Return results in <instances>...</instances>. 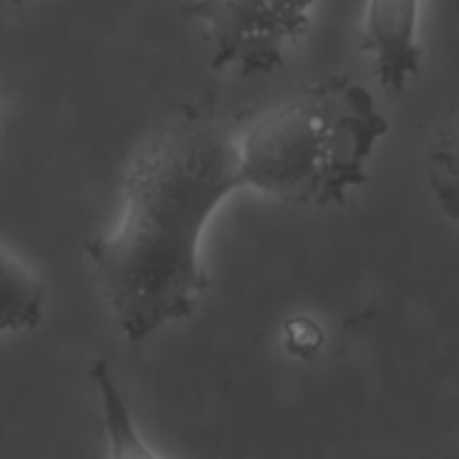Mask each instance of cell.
I'll use <instances>...</instances> for the list:
<instances>
[{
	"label": "cell",
	"instance_id": "obj_1",
	"mask_svg": "<svg viewBox=\"0 0 459 459\" xmlns=\"http://www.w3.org/2000/svg\"><path fill=\"white\" fill-rule=\"evenodd\" d=\"M244 189L235 122L189 104L131 160L120 219L83 244L101 298L129 342L185 320L210 293L201 246L214 212Z\"/></svg>",
	"mask_w": 459,
	"mask_h": 459
},
{
	"label": "cell",
	"instance_id": "obj_2",
	"mask_svg": "<svg viewBox=\"0 0 459 459\" xmlns=\"http://www.w3.org/2000/svg\"><path fill=\"white\" fill-rule=\"evenodd\" d=\"M387 131L363 83L344 74L304 83L235 122L241 183L286 205H342Z\"/></svg>",
	"mask_w": 459,
	"mask_h": 459
},
{
	"label": "cell",
	"instance_id": "obj_3",
	"mask_svg": "<svg viewBox=\"0 0 459 459\" xmlns=\"http://www.w3.org/2000/svg\"><path fill=\"white\" fill-rule=\"evenodd\" d=\"M317 0H192L185 14L203 25L214 70L244 77L281 68L286 50L311 28Z\"/></svg>",
	"mask_w": 459,
	"mask_h": 459
},
{
	"label": "cell",
	"instance_id": "obj_4",
	"mask_svg": "<svg viewBox=\"0 0 459 459\" xmlns=\"http://www.w3.org/2000/svg\"><path fill=\"white\" fill-rule=\"evenodd\" d=\"M360 46L383 91H405L421 68L419 0H368Z\"/></svg>",
	"mask_w": 459,
	"mask_h": 459
},
{
	"label": "cell",
	"instance_id": "obj_5",
	"mask_svg": "<svg viewBox=\"0 0 459 459\" xmlns=\"http://www.w3.org/2000/svg\"><path fill=\"white\" fill-rule=\"evenodd\" d=\"M88 378L95 387L101 410V426L108 459H165L140 432L125 390L115 378L106 359H95L88 368Z\"/></svg>",
	"mask_w": 459,
	"mask_h": 459
},
{
	"label": "cell",
	"instance_id": "obj_6",
	"mask_svg": "<svg viewBox=\"0 0 459 459\" xmlns=\"http://www.w3.org/2000/svg\"><path fill=\"white\" fill-rule=\"evenodd\" d=\"M46 286L12 250L0 248V333H19L41 325Z\"/></svg>",
	"mask_w": 459,
	"mask_h": 459
},
{
	"label": "cell",
	"instance_id": "obj_7",
	"mask_svg": "<svg viewBox=\"0 0 459 459\" xmlns=\"http://www.w3.org/2000/svg\"><path fill=\"white\" fill-rule=\"evenodd\" d=\"M428 187L441 214L459 223V91L446 108L428 152Z\"/></svg>",
	"mask_w": 459,
	"mask_h": 459
},
{
	"label": "cell",
	"instance_id": "obj_8",
	"mask_svg": "<svg viewBox=\"0 0 459 459\" xmlns=\"http://www.w3.org/2000/svg\"><path fill=\"white\" fill-rule=\"evenodd\" d=\"M322 329L311 317H295L286 326V347L298 356H311L320 350Z\"/></svg>",
	"mask_w": 459,
	"mask_h": 459
},
{
	"label": "cell",
	"instance_id": "obj_9",
	"mask_svg": "<svg viewBox=\"0 0 459 459\" xmlns=\"http://www.w3.org/2000/svg\"><path fill=\"white\" fill-rule=\"evenodd\" d=\"M14 3H28V0H14Z\"/></svg>",
	"mask_w": 459,
	"mask_h": 459
}]
</instances>
